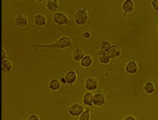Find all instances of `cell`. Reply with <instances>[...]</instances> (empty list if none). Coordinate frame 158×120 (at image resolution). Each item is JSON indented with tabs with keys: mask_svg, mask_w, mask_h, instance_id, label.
Masks as SVG:
<instances>
[{
	"mask_svg": "<svg viewBox=\"0 0 158 120\" xmlns=\"http://www.w3.org/2000/svg\"><path fill=\"white\" fill-rule=\"evenodd\" d=\"M14 22L17 27H20V28H24L28 24V19H27V16H24V14H19L14 19Z\"/></svg>",
	"mask_w": 158,
	"mask_h": 120,
	"instance_id": "4",
	"label": "cell"
},
{
	"mask_svg": "<svg viewBox=\"0 0 158 120\" xmlns=\"http://www.w3.org/2000/svg\"><path fill=\"white\" fill-rule=\"evenodd\" d=\"M145 91L146 92V93L148 94H151L154 92V86L152 82H147V83L144 86Z\"/></svg>",
	"mask_w": 158,
	"mask_h": 120,
	"instance_id": "21",
	"label": "cell"
},
{
	"mask_svg": "<svg viewBox=\"0 0 158 120\" xmlns=\"http://www.w3.org/2000/svg\"><path fill=\"white\" fill-rule=\"evenodd\" d=\"M152 6L154 8V10L158 11V0H154L152 2Z\"/></svg>",
	"mask_w": 158,
	"mask_h": 120,
	"instance_id": "23",
	"label": "cell"
},
{
	"mask_svg": "<svg viewBox=\"0 0 158 120\" xmlns=\"http://www.w3.org/2000/svg\"><path fill=\"white\" fill-rule=\"evenodd\" d=\"M72 44V40L70 38L67 36L61 37L59 39L57 40L55 44L52 45H41V47H55V48H60L64 49L70 46Z\"/></svg>",
	"mask_w": 158,
	"mask_h": 120,
	"instance_id": "1",
	"label": "cell"
},
{
	"mask_svg": "<svg viewBox=\"0 0 158 120\" xmlns=\"http://www.w3.org/2000/svg\"><path fill=\"white\" fill-rule=\"evenodd\" d=\"M105 100L103 94H96L93 97V103L97 106H102L105 103Z\"/></svg>",
	"mask_w": 158,
	"mask_h": 120,
	"instance_id": "10",
	"label": "cell"
},
{
	"mask_svg": "<svg viewBox=\"0 0 158 120\" xmlns=\"http://www.w3.org/2000/svg\"><path fill=\"white\" fill-rule=\"evenodd\" d=\"M28 120H39V117L37 115L32 114L28 117Z\"/></svg>",
	"mask_w": 158,
	"mask_h": 120,
	"instance_id": "24",
	"label": "cell"
},
{
	"mask_svg": "<svg viewBox=\"0 0 158 120\" xmlns=\"http://www.w3.org/2000/svg\"><path fill=\"white\" fill-rule=\"evenodd\" d=\"M49 86L53 91H56L61 87V83H60L59 80H58L57 79H52L49 83Z\"/></svg>",
	"mask_w": 158,
	"mask_h": 120,
	"instance_id": "17",
	"label": "cell"
},
{
	"mask_svg": "<svg viewBox=\"0 0 158 120\" xmlns=\"http://www.w3.org/2000/svg\"><path fill=\"white\" fill-rule=\"evenodd\" d=\"M46 6L50 11H55L58 8V2L57 0H48L47 1Z\"/></svg>",
	"mask_w": 158,
	"mask_h": 120,
	"instance_id": "14",
	"label": "cell"
},
{
	"mask_svg": "<svg viewBox=\"0 0 158 120\" xmlns=\"http://www.w3.org/2000/svg\"><path fill=\"white\" fill-rule=\"evenodd\" d=\"M124 120H136V119H135V117H133V116H127V117L125 118Z\"/></svg>",
	"mask_w": 158,
	"mask_h": 120,
	"instance_id": "27",
	"label": "cell"
},
{
	"mask_svg": "<svg viewBox=\"0 0 158 120\" xmlns=\"http://www.w3.org/2000/svg\"><path fill=\"white\" fill-rule=\"evenodd\" d=\"M34 22H35L36 25L38 27H42L45 26L47 23V19L43 14H38L34 17Z\"/></svg>",
	"mask_w": 158,
	"mask_h": 120,
	"instance_id": "8",
	"label": "cell"
},
{
	"mask_svg": "<svg viewBox=\"0 0 158 120\" xmlns=\"http://www.w3.org/2000/svg\"><path fill=\"white\" fill-rule=\"evenodd\" d=\"M88 14L87 12V8L83 9H79L76 11L75 14V21L78 25H84L87 22Z\"/></svg>",
	"mask_w": 158,
	"mask_h": 120,
	"instance_id": "2",
	"label": "cell"
},
{
	"mask_svg": "<svg viewBox=\"0 0 158 120\" xmlns=\"http://www.w3.org/2000/svg\"><path fill=\"white\" fill-rule=\"evenodd\" d=\"M68 111H69L70 114L73 116H80L81 113L84 112V108H83L82 105L78 104V103H75V104H73L70 106Z\"/></svg>",
	"mask_w": 158,
	"mask_h": 120,
	"instance_id": "5",
	"label": "cell"
},
{
	"mask_svg": "<svg viewBox=\"0 0 158 120\" xmlns=\"http://www.w3.org/2000/svg\"><path fill=\"white\" fill-rule=\"evenodd\" d=\"M98 82L94 77H89L86 80V88L89 91H94L98 88Z\"/></svg>",
	"mask_w": 158,
	"mask_h": 120,
	"instance_id": "7",
	"label": "cell"
},
{
	"mask_svg": "<svg viewBox=\"0 0 158 120\" xmlns=\"http://www.w3.org/2000/svg\"><path fill=\"white\" fill-rule=\"evenodd\" d=\"M99 61H100L101 63L102 64H108L109 62L110 61V57L109 56L108 53L107 52H101L99 54Z\"/></svg>",
	"mask_w": 158,
	"mask_h": 120,
	"instance_id": "18",
	"label": "cell"
},
{
	"mask_svg": "<svg viewBox=\"0 0 158 120\" xmlns=\"http://www.w3.org/2000/svg\"><path fill=\"white\" fill-rule=\"evenodd\" d=\"M109 56L110 57L111 59H115V58H118L120 54V49L118 45H112L109 51L107 52Z\"/></svg>",
	"mask_w": 158,
	"mask_h": 120,
	"instance_id": "6",
	"label": "cell"
},
{
	"mask_svg": "<svg viewBox=\"0 0 158 120\" xmlns=\"http://www.w3.org/2000/svg\"><path fill=\"white\" fill-rule=\"evenodd\" d=\"M53 20L58 25H65V24H68L70 22L67 16L61 12H58L55 14L53 16Z\"/></svg>",
	"mask_w": 158,
	"mask_h": 120,
	"instance_id": "3",
	"label": "cell"
},
{
	"mask_svg": "<svg viewBox=\"0 0 158 120\" xmlns=\"http://www.w3.org/2000/svg\"><path fill=\"white\" fill-rule=\"evenodd\" d=\"M92 58L90 56H84V58L81 60V65L84 67H89L92 64Z\"/></svg>",
	"mask_w": 158,
	"mask_h": 120,
	"instance_id": "20",
	"label": "cell"
},
{
	"mask_svg": "<svg viewBox=\"0 0 158 120\" xmlns=\"http://www.w3.org/2000/svg\"><path fill=\"white\" fill-rule=\"evenodd\" d=\"M6 58V52L5 51L4 49H2V61H4L5 60V58Z\"/></svg>",
	"mask_w": 158,
	"mask_h": 120,
	"instance_id": "26",
	"label": "cell"
},
{
	"mask_svg": "<svg viewBox=\"0 0 158 120\" xmlns=\"http://www.w3.org/2000/svg\"><path fill=\"white\" fill-rule=\"evenodd\" d=\"M83 37H84V38H89L91 37V34H90V32H87V31H86V32H84V33H83Z\"/></svg>",
	"mask_w": 158,
	"mask_h": 120,
	"instance_id": "25",
	"label": "cell"
},
{
	"mask_svg": "<svg viewBox=\"0 0 158 120\" xmlns=\"http://www.w3.org/2000/svg\"><path fill=\"white\" fill-rule=\"evenodd\" d=\"M76 77H77V76H76V72L74 71H70V72H68L65 74L64 80L66 81V83L72 85V84L76 82Z\"/></svg>",
	"mask_w": 158,
	"mask_h": 120,
	"instance_id": "9",
	"label": "cell"
},
{
	"mask_svg": "<svg viewBox=\"0 0 158 120\" xmlns=\"http://www.w3.org/2000/svg\"><path fill=\"white\" fill-rule=\"evenodd\" d=\"M111 47V44L107 40H103L99 45V49H100L101 52H107Z\"/></svg>",
	"mask_w": 158,
	"mask_h": 120,
	"instance_id": "16",
	"label": "cell"
},
{
	"mask_svg": "<svg viewBox=\"0 0 158 120\" xmlns=\"http://www.w3.org/2000/svg\"><path fill=\"white\" fill-rule=\"evenodd\" d=\"M123 10L127 14L132 12L134 10V3L132 0H126L123 4Z\"/></svg>",
	"mask_w": 158,
	"mask_h": 120,
	"instance_id": "13",
	"label": "cell"
},
{
	"mask_svg": "<svg viewBox=\"0 0 158 120\" xmlns=\"http://www.w3.org/2000/svg\"><path fill=\"white\" fill-rule=\"evenodd\" d=\"M84 58V52L82 49L77 48L74 50L73 53V58L74 61H80Z\"/></svg>",
	"mask_w": 158,
	"mask_h": 120,
	"instance_id": "11",
	"label": "cell"
},
{
	"mask_svg": "<svg viewBox=\"0 0 158 120\" xmlns=\"http://www.w3.org/2000/svg\"><path fill=\"white\" fill-rule=\"evenodd\" d=\"M93 95L91 93H87L84 97V104L92 106L93 103Z\"/></svg>",
	"mask_w": 158,
	"mask_h": 120,
	"instance_id": "19",
	"label": "cell"
},
{
	"mask_svg": "<svg viewBox=\"0 0 158 120\" xmlns=\"http://www.w3.org/2000/svg\"><path fill=\"white\" fill-rule=\"evenodd\" d=\"M89 117H90V113H89V110L84 111L79 116V120H89Z\"/></svg>",
	"mask_w": 158,
	"mask_h": 120,
	"instance_id": "22",
	"label": "cell"
},
{
	"mask_svg": "<svg viewBox=\"0 0 158 120\" xmlns=\"http://www.w3.org/2000/svg\"><path fill=\"white\" fill-rule=\"evenodd\" d=\"M126 72L129 74H135L138 70V66L136 62L134 61H132L129 62L126 65Z\"/></svg>",
	"mask_w": 158,
	"mask_h": 120,
	"instance_id": "12",
	"label": "cell"
},
{
	"mask_svg": "<svg viewBox=\"0 0 158 120\" xmlns=\"http://www.w3.org/2000/svg\"><path fill=\"white\" fill-rule=\"evenodd\" d=\"M12 69V64L8 60L2 61V71L3 72H9Z\"/></svg>",
	"mask_w": 158,
	"mask_h": 120,
	"instance_id": "15",
	"label": "cell"
}]
</instances>
